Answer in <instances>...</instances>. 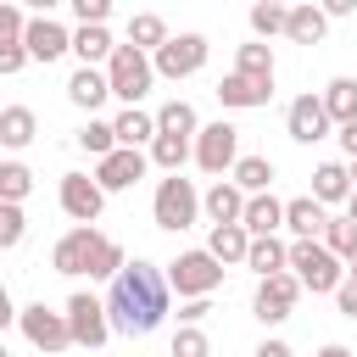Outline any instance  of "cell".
<instances>
[{"label":"cell","mask_w":357,"mask_h":357,"mask_svg":"<svg viewBox=\"0 0 357 357\" xmlns=\"http://www.w3.org/2000/svg\"><path fill=\"white\" fill-rule=\"evenodd\" d=\"M67 100L78 106V112H100L106 100H112V84H106V67H78L73 78H67Z\"/></svg>","instance_id":"cell-16"},{"label":"cell","mask_w":357,"mask_h":357,"mask_svg":"<svg viewBox=\"0 0 357 357\" xmlns=\"http://www.w3.org/2000/svg\"><path fill=\"white\" fill-rule=\"evenodd\" d=\"M190 151H195V145H190V139H178V134H156L145 156H151V162H156L162 173H178V167L190 162Z\"/></svg>","instance_id":"cell-33"},{"label":"cell","mask_w":357,"mask_h":357,"mask_svg":"<svg viewBox=\"0 0 357 357\" xmlns=\"http://www.w3.org/2000/svg\"><path fill=\"white\" fill-rule=\"evenodd\" d=\"M206 312H212V296H201V301H184V307H178V318H184V324H195V329H201V318H206Z\"/></svg>","instance_id":"cell-44"},{"label":"cell","mask_w":357,"mask_h":357,"mask_svg":"<svg viewBox=\"0 0 357 357\" xmlns=\"http://www.w3.org/2000/svg\"><path fill=\"white\" fill-rule=\"evenodd\" d=\"M346 218H351V223H357V190H351V201H346Z\"/></svg>","instance_id":"cell-50"},{"label":"cell","mask_w":357,"mask_h":357,"mask_svg":"<svg viewBox=\"0 0 357 357\" xmlns=\"http://www.w3.org/2000/svg\"><path fill=\"white\" fill-rule=\"evenodd\" d=\"M167 39H173V33H167V22H162L156 11H139V17H128V39H123V45H134V50L156 56Z\"/></svg>","instance_id":"cell-28"},{"label":"cell","mask_w":357,"mask_h":357,"mask_svg":"<svg viewBox=\"0 0 357 357\" xmlns=\"http://www.w3.org/2000/svg\"><path fill=\"white\" fill-rule=\"evenodd\" d=\"M229 184H234L240 195H268V190H273V162H268V156H240L234 173H229Z\"/></svg>","instance_id":"cell-26"},{"label":"cell","mask_w":357,"mask_h":357,"mask_svg":"<svg viewBox=\"0 0 357 357\" xmlns=\"http://www.w3.org/2000/svg\"><path fill=\"white\" fill-rule=\"evenodd\" d=\"M195 167L201 173H212V178H223V173H234V162H240V128L234 123H201V134H195Z\"/></svg>","instance_id":"cell-7"},{"label":"cell","mask_w":357,"mask_h":357,"mask_svg":"<svg viewBox=\"0 0 357 357\" xmlns=\"http://www.w3.org/2000/svg\"><path fill=\"white\" fill-rule=\"evenodd\" d=\"M50 268L56 273H89V279H117L128 268L123 245L100 229H67L56 245H50Z\"/></svg>","instance_id":"cell-2"},{"label":"cell","mask_w":357,"mask_h":357,"mask_svg":"<svg viewBox=\"0 0 357 357\" xmlns=\"http://www.w3.org/2000/svg\"><path fill=\"white\" fill-rule=\"evenodd\" d=\"M206 251L229 268V262H245V251H251V234L240 229V223H218L212 229V240H206Z\"/></svg>","instance_id":"cell-30"},{"label":"cell","mask_w":357,"mask_h":357,"mask_svg":"<svg viewBox=\"0 0 357 357\" xmlns=\"http://www.w3.org/2000/svg\"><path fill=\"white\" fill-rule=\"evenodd\" d=\"M201 212L212 218V229H218V223H240V218H245V195H240L229 178H218V184L201 195Z\"/></svg>","instance_id":"cell-21"},{"label":"cell","mask_w":357,"mask_h":357,"mask_svg":"<svg viewBox=\"0 0 357 357\" xmlns=\"http://www.w3.org/2000/svg\"><path fill=\"white\" fill-rule=\"evenodd\" d=\"M100 206H106V190H100L89 173H61V212H67L78 229H95Z\"/></svg>","instance_id":"cell-12"},{"label":"cell","mask_w":357,"mask_h":357,"mask_svg":"<svg viewBox=\"0 0 357 357\" xmlns=\"http://www.w3.org/2000/svg\"><path fill=\"white\" fill-rule=\"evenodd\" d=\"M28 190H33V173H28L22 162H0V201L22 206V201H28Z\"/></svg>","instance_id":"cell-36"},{"label":"cell","mask_w":357,"mask_h":357,"mask_svg":"<svg viewBox=\"0 0 357 357\" xmlns=\"http://www.w3.org/2000/svg\"><path fill=\"white\" fill-rule=\"evenodd\" d=\"M240 229L251 234V240H268L273 229H284V201L268 190V195H245V218H240Z\"/></svg>","instance_id":"cell-17"},{"label":"cell","mask_w":357,"mask_h":357,"mask_svg":"<svg viewBox=\"0 0 357 357\" xmlns=\"http://www.w3.org/2000/svg\"><path fill=\"white\" fill-rule=\"evenodd\" d=\"M17 312H22V307H11V290L0 284V335H6L11 324H17Z\"/></svg>","instance_id":"cell-45"},{"label":"cell","mask_w":357,"mask_h":357,"mask_svg":"<svg viewBox=\"0 0 357 357\" xmlns=\"http://www.w3.org/2000/svg\"><path fill=\"white\" fill-rule=\"evenodd\" d=\"M312 201H318V206L351 201V167H346V162H318V167H312Z\"/></svg>","instance_id":"cell-19"},{"label":"cell","mask_w":357,"mask_h":357,"mask_svg":"<svg viewBox=\"0 0 357 357\" xmlns=\"http://www.w3.org/2000/svg\"><path fill=\"white\" fill-rule=\"evenodd\" d=\"M223 284V262L201 245V251H178L167 262V290H178V301H201Z\"/></svg>","instance_id":"cell-5"},{"label":"cell","mask_w":357,"mask_h":357,"mask_svg":"<svg viewBox=\"0 0 357 357\" xmlns=\"http://www.w3.org/2000/svg\"><path fill=\"white\" fill-rule=\"evenodd\" d=\"M206 50H212L206 33H173V39L151 56V67H156V78H173V84H178V78H195V73L206 67Z\"/></svg>","instance_id":"cell-9"},{"label":"cell","mask_w":357,"mask_h":357,"mask_svg":"<svg viewBox=\"0 0 357 357\" xmlns=\"http://www.w3.org/2000/svg\"><path fill=\"white\" fill-rule=\"evenodd\" d=\"M78 151H89L95 162H100V156H112V151H117V128H112V123H100V117H89V123L78 128Z\"/></svg>","instance_id":"cell-35"},{"label":"cell","mask_w":357,"mask_h":357,"mask_svg":"<svg viewBox=\"0 0 357 357\" xmlns=\"http://www.w3.org/2000/svg\"><path fill=\"white\" fill-rule=\"evenodd\" d=\"M296 296H301V284H296V273H290V268H284V273H273V279H257L251 318H257V324H284V318H290V307H296Z\"/></svg>","instance_id":"cell-11"},{"label":"cell","mask_w":357,"mask_h":357,"mask_svg":"<svg viewBox=\"0 0 357 357\" xmlns=\"http://www.w3.org/2000/svg\"><path fill=\"white\" fill-rule=\"evenodd\" d=\"M167 351H173V357H212V340H206L195 324H184V329L173 335V346H167Z\"/></svg>","instance_id":"cell-39"},{"label":"cell","mask_w":357,"mask_h":357,"mask_svg":"<svg viewBox=\"0 0 357 357\" xmlns=\"http://www.w3.org/2000/svg\"><path fill=\"white\" fill-rule=\"evenodd\" d=\"M218 100H223L229 112H257V106H268V100H273V84H257V78L229 73V78L218 84Z\"/></svg>","instance_id":"cell-18"},{"label":"cell","mask_w":357,"mask_h":357,"mask_svg":"<svg viewBox=\"0 0 357 357\" xmlns=\"http://www.w3.org/2000/svg\"><path fill=\"white\" fill-rule=\"evenodd\" d=\"M156 134H178V139H195V134H201V117H195V106H190V100H167V106L156 112Z\"/></svg>","instance_id":"cell-32"},{"label":"cell","mask_w":357,"mask_h":357,"mask_svg":"<svg viewBox=\"0 0 357 357\" xmlns=\"http://www.w3.org/2000/svg\"><path fill=\"white\" fill-rule=\"evenodd\" d=\"M324 251L340 257V262H351V257H357V223H351V218H329V223H324Z\"/></svg>","instance_id":"cell-34"},{"label":"cell","mask_w":357,"mask_h":357,"mask_svg":"<svg viewBox=\"0 0 357 357\" xmlns=\"http://www.w3.org/2000/svg\"><path fill=\"white\" fill-rule=\"evenodd\" d=\"M318 357H351V346H340V340H329V346H324Z\"/></svg>","instance_id":"cell-49"},{"label":"cell","mask_w":357,"mask_h":357,"mask_svg":"<svg viewBox=\"0 0 357 357\" xmlns=\"http://www.w3.org/2000/svg\"><path fill=\"white\" fill-rule=\"evenodd\" d=\"M28 67V50L22 45H0V78H11V73H22Z\"/></svg>","instance_id":"cell-43"},{"label":"cell","mask_w":357,"mask_h":357,"mask_svg":"<svg viewBox=\"0 0 357 357\" xmlns=\"http://www.w3.org/2000/svg\"><path fill=\"white\" fill-rule=\"evenodd\" d=\"M251 357H296V351H290V346H284V340H262V346H257V351H251Z\"/></svg>","instance_id":"cell-46"},{"label":"cell","mask_w":357,"mask_h":357,"mask_svg":"<svg viewBox=\"0 0 357 357\" xmlns=\"http://www.w3.org/2000/svg\"><path fill=\"white\" fill-rule=\"evenodd\" d=\"M22 50H28V61H56V56L73 50V33H67L50 11H39V17H28V28H22Z\"/></svg>","instance_id":"cell-14"},{"label":"cell","mask_w":357,"mask_h":357,"mask_svg":"<svg viewBox=\"0 0 357 357\" xmlns=\"http://www.w3.org/2000/svg\"><path fill=\"white\" fill-rule=\"evenodd\" d=\"M245 268H251L257 279H273V273H284V268H290V245H284L279 234H268V240H251V251H245Z\"/></svg>","instance_id":"cell-25"},{"label":"cell","mask_w":357,"mask_h":357,"mask_svg":"<svg viewBox=\"0 0 357 357\" xmlns=\"http://www.w3.org/2000/svg\"><path fill=\"white\" fill-rule=\"evenodd\" d=\"M145 167H151V156H145V151L117 145L112 156H100V162H95V184H100L106 195H117V190H134V184L145 178Z\"/></svg>","instance_id":"cell-13"},{"label":"cell","mask_w":357,"mask_h":357,"mask_svg":"<svg viewBox=\"0 0 357 357\" xmlns=\"http://www.w3.org/2000/svg\"><path fill=\"white\" fill-rule=\"evenodd\" d=\"M324 223H329V212H324L312 195H296V201H284V229H290L296 240H324Z\"/></svg>","instance_id":"cell-20"},{"label":"cell","mask_w":357,"mask_h":357,"mask_svg":"<svg viewBox=\"0 0 357 357\" xmlns=\"http://www.w3.org/2000/svg\"><path fill=\"white\" fill-rule=\"evenodd\" d=\"M151 218H156V229L184 234V229L201 218V190H195L184 173H167V178L156 184V195H151Z\"/></svg>","instance_id":"cell-4"},{"label":"cell","mask_w":357,"mask_h":357,"mask_svg":"<svg viewBox=\"0 0 357 357\" xmlns=\"http://www.w3.org/2000/svg\"><path fill=\"white\" fill-rule=\"evenodd\" d=\"M284 128H290V139L296 145H318V139H329V112H324V95H296L290 100V112H284Z\"/></svg>","instance_id":"cell-15"},{"label":"cell","mask_w":357,"mask_h":357,"mask_svg":"<svg viewBox=\"0 0 357 357\" xmlns=\"http://www.w3.org/2000/svg\"><path fill=\"white\" fill-rule=\"evenodd\" d=\"M329 33V17H324V6H290V22H284V39L290 45H318Z\"/></svg>","instance_id":"cell-23"},{"label":"cell","mask_w":357,"mask_h":357,"mask_svg":"<svg viewBox=\"0 0 357 357\" xmlns=\"http://www.w3.org/2000/svg\"><path fill=\"white\" fill-rule=\"evenodd\" d=\"M33 134H39V117H33V106H6V112H0V145H6V151H22V145H33Z\"/></svg>","instance_id":"cell-27"},{"label":"cell","mask_w":357,"mask_h":357,"mask_svg":"<svg viewBox=\"0 0 357 357\" xmlns=\"http://www.w3.org/2000/svg\"><path fill=\"white\" fill-rule=\"evenodd\" d=\"M112 128H117V145H128V151H139V145H151V139H156V112H139V106H123V112L112 117Z\"/></svg>","instance_id":"cell-24"},{"label":"cell","mask_w":357,"mask_h":357,"mask_svg":"<svg viewBox=\"0 0 357 357\" xmlns=\"http://www.w3.org/2000/svg\"><path fill=\"white\" fill-rule=\"evenodd\" d=\"M0 357H11V351H6V340H0Z\"/></svg>","instance_id":"cell-51"},{"label":"cell","mask_w":357,"mask_h":357,"mask_svg":"<svg viewBox=\"0 0 357 357\" xmlns=\"http://www.w3.org/2000/svg\"><path fill=\"white\" fill-rule=\"evenodd\" d=\"M357 0H324V17H351Z\"/></svg>","instance_id":"cell-47"},{"label":"cell","mask_w":357,"mask_h":357,"mask_svg":"<svg viewBox=\"0 0 357 357\" xmlns=\"http://www.w3.org/2000/svg\"><path fill=\"white\" fill-rule=\"evenodd\" d=\"M17 324H22V335H28V346H33V351H45V357H56V351H67V346H73V329H67V312H50L45 301H33V307H22V312H17Z\"/></svg>","instance_id":"cell-10"},{"label":"cell","mask_w":357,"mask_h":357,"mask_svg":"<svg viewBox=\"0 0 357 357\" xmlns=\"http://www.w3.org/2000/svg\"><path fill=\"white\" fill-rule=\"evenodd\" d=\"M234 73H240V78H257V84H273V50H268L262 39L240 45V50H234Z\"/></svg>","instance_id":"cell-31"},{"label":"cell","mask_w":357,"mask_h":357,"mask_svg":"<svg viewBox=\"0 0 357 357\" xmlns=\"http://www.w3.org/2000/svg\"><path fill=\"white\" fill-rule=\"evenodd\" d=\"M73 17H78V28H106L112 0H73Z\"/></svg>","instance_id":"cell-40"},{"label":"cell","mask_w":357,"mask_h":357,"mask_svg":"<svg viewBox=\"0 0 357 357\" xmlns=\"http://www.w3.org/2000/svg\"><path fill=\"white\" fill-rule=\"evenodd\" d=\"M335 307H340V318H357V273H346V279H340Z\"/></svg>","instance_id":"cell-42"},{"label":"cell","mask_w":357,"mask_h":357,"mask_svg":"<svg viewBox=\"0 0 357 357\" xmlns=\"http://www.w3.org/2000/svg\"><path fill=\"white\" fill-rule=\"evenodd\" d=\"M284 22H290V6H273V0L251 6V33H257V39H273V33H284Z\"/></svg>","instance_id":"cell-37"},{"label":"cell","mask_w":357,"mask_h":357,"mask_svg":"<svg viewBox=\"0 0 357 357\" xmlns=\"http://www.w3.org/2000/svg\"><path fill=\"white\" fill-rule=\"evenodd\" d=\"M112 50H117V39H112L106 28H78V33H73L78 67H100V61H112Z\"/></svg>","instance_id":"cell-29"},{"label":"cell","mask_w":357,"mask_h":357,"mask_svg":"<svg viewBox=\"0 0 357 357\" xmlns=\"http://www.w3.org/2000/svg\"><path fill=\"white\" fill-rule=\"evenodd\" d=\"M22 28H28V17L17 6H0V45H22Z\"/></svg>","instance_id":"cell-41"},{"label":"cell","mask_w":357,"mask_h":357,"mask_svg":"<svg viewBox=\"0 0 357 357\" xmlns=\"http://www.w3.org/2000/svg\"><path fill=\"white\" fill-rule=\"evenodd\" d=\"M106 84H112V95H117V100L139 106V100L151 95V84H156V67H151V56H145V50L117 45V50H112V61H106Z\"/></svg>","instance_id":"cell-6"},{"label":"cell","mask_w":357,"mask_h":357,"mask_svg":"<svg viewBox=\"0 0 357 357\" xmlns=\"http://www.w3.org/2000/svg\"><path fill=\"white\" fill-rule=\"evenodd\" d=\"M67 329H73V346L84 351H100L112 340V318H106V301L89 296V290H73L67 296Z\"/></svg>","instance_id":"cell-8"},{"label":"cell","mask_w":357,"mask_h":357,"mask_svg":"<svg viewBox=\"0 0 357 357\" xmlns=\"http://www.w3.org/2000/svg\"><path fill=\"white\" fill-rule=\"evenodd\" d=\"M290 273H296L301 290H312V296H335L340 279H346V262L329 257L324 240H290Z\"/></svg>","instance_id":"cell-3"},{"label":"cell","mask_w":357,"mask_h":357,"mask_svg":"<svg viewBox=\"0 0 357 357\" xmlns=\"http://www.w3.org/2000/svg\"><path fill=\"white\" fill-rule=\"evenodd\" d=\"M340 151L357 162V123H346V128H340Z\"/></svg>","instance_id":"cell-48"},{"label":"cell","mask_w":357,"mask_h":357,"mask_svg":"<svg viewBox=\"0 0 357 357\" xmlns=\"http://www.w3.org/2000/svg\"><path fill=\"white\" fill-rule=\"evenodd\" d=\"M167 273L156 268V262H145V257H134L117 279H112V290L100 296L106 301V318H112V335H151L162 318H167Z\"/></svg>","instance_id":"cell-1"},{"label":"cell","mask_w":357,"mask_h":357,"mask_svg":"<svg viewBox=\"0 0 357 357\" xmlns=\"http://www.w3.org/2000/svg\"><path fill=\"white\" fill-rule=\"evenodd\" d=\"M324 112H329V123H335V128L357 123V78H351V73H340V78H329V84H324Z\"/></svg>","instance_id":"cell-22"},{"label":"cell","mask_w":357,"mask_h":357,"mask_svg":"<svg viewBox=\"0 0 357 357\" xmlns=\"http://www.w3.org/2000/svg\"><path fill=\"white\" fill-rule=\"evenodd\" d=\"M22 234H28V218H22V206L0 201V251H17V245H22Z\"/></svg>","instance_id":"cell-38"}]
</instances>
